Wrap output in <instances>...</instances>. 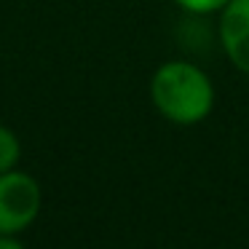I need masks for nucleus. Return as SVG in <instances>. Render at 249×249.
Returning <instances> with one entry per match:
<instances>
[{
	"mask_svg": "<svg viewBox=\"0 0 249 249\" xmlns=\"http://www.w3.org/2000/svg\"><path fill=\"white\" fill-rule=\"evenodd\" d=\"M217 38L228 62L249 78V0H228L220 11Z\"/></svg>",
	"mask_w": 249,
	"mask_h": 249,
	"instance_id": "nucleus-3",
	"label": "nucleus"
},
{
	"mask_svg": "<svg viewBox=\"0 0 249 249\" xmlns=\"http://www.w3.org/2000/svg\"><path fill=\"white\" fill-rule=\"evenodd\" d=\"M177 8L193 17H206V14H220L228 6V0H172Z\"/></svg>",
	"mask_w": 249,
	"mask_h": 249,
	"instance_id": "nucleus-5",
	"label": "nucleus"
},
{
	"mask_svg": "<svg viewBox=\"0 0 249 249\" xmlns=\"http://www.w3.org/2000/svg\"><path fill=\"white\" fill-rule=\"evenodd\" d=\"M150 102L169 124L196 126L214 110V83L193 62L169 59L150 78Z\"/></svg>",
	"mask_w": 249,
	"mask_h": 249,
	"instance_id": "nucleus-1",
	"label": "nucleus"
},
{
	"mask_svg": "<svg viewBox=\"0 0 249 249\" xmlns=\"http://www.w3.org/2000/svg\"><path fill=\"white\" fill-rule=\"evenodd\" d=\"M19 158H22V142H19L17 131L0 124V174L19 166Z\"/></svg>",
	"mask_w": 249,
	"mask_h": 249,
	"instance_id": "nucleus-4",
	"label": "nucleus"
},
{
	"mask_svg": "<svg viewBox=\"0 0 249 249\" xmlns=\"http://www.w3.org/2000/svg\"><path fill=\"white\" fill-rule=\"evenodd\" d=\"M43 206L40 182L14 166L0 174V236H19L35 225Z\"/></svg>",
	"mask_w": 249,
	"mask_h": 249,
	"instance_id": "nucleus-2",
	"label": "nucleus"
},
{
	"mask_svg": "<svg viewBox=\"0 0 249 249\" xmlns=\"http://www.w3.org/2000/svg\"><path fill=\"white\" fill-rule=\"evenodd\" d=\"M0 249H27V247L19 241V236H0Z\"/></svg>",
	"mask_w": 249,
	"mask_h": 249,
	"instance_id": "nucleus-6",
	"label": "nucleus"
}]
</instances>
